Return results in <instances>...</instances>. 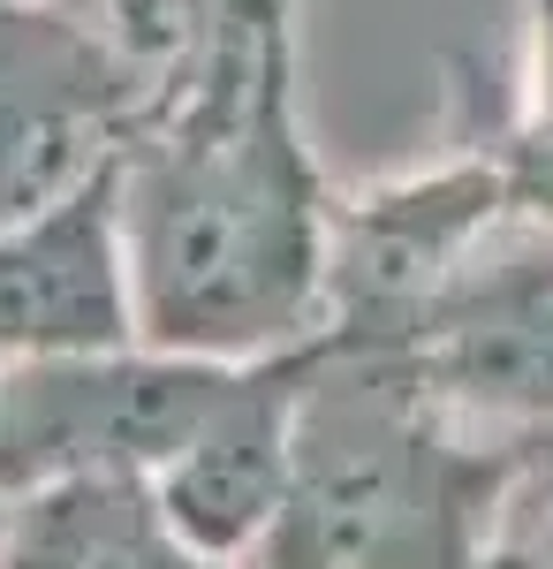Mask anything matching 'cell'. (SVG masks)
<instances>
[{"label": "cell", "mask_w": 553, "mask_h": 569, "mask_svg": "<svg viewBox=\"0 0 553 569\" xmlns=\"http://www.w3.org/2000/svg\"><path fill=\"white\" fill-rule=\"evenodd\" d=\"M228 357L129 342L0 372V493L61 479L152 486L228 388Z\"/></svg>", "instance_id": "obj_3"}, {"label": "cell", "mask_w": 553, "mask_h": 569, "mask_svg": "<svg viewBox=\"0 0 553 569\" xmlns=\"http://www.w3.org/2000/svg\"><path fill=\"white\" fill-rule=\"evenodd\" d=\"M0 509H8V501H0Z\"/></svg>", "instance_id": "obj_13"}, {"label": "cell", "mask_w": 553, "mask_h": 569, "mask_svg": "<svg viewBox=\"0 0 553 569\" xmlns=\"http://www.w3.org/2000/svg\"><path fill=\"white\" fill-rule=\"evenodd\" d=\"M0 569H220L129 479H61L8 493Z\"/></svg>", "instance_id": "obj_9"}, {"label": "cell", "mask_w": 553, "mask_h": 569, "mask_svg": "<svg viewBox=\"0 0 553 569\" xmlns=\"http://www.w3.org/2000/svg\"><path fill=\"white\" fill-rule=\"evenodd\" d=\"M144 342L122 176L0 228V372Z\"/></svg>", "instance_id": "obj_8"}, {"label": "cell", "mask_w": 553, "mask_h": 569, "mask_svg": "<svg viewBox=\"0 0 553 569\" xmlns=\"http://www.w3.org/2000/svg\"><path fill=\"white\" fill-rule=\"evenodd\" d=\"M0 501H8V493H0Z\"/></svg>", "instance_id": "obj_12"}, {"label": "cell", "mask_w": 553, "mask_h": 569, "mask_svg": "<svg viewBox=\"0 0 553 569\" xmlns=\"http://www.w3.org/2000/svg\"><path fill=\"white\" fill-rule=\"evenodd\" d=\"M523 479L531 440L463 426L402 350L319 335L273 539L303 569H523Z\"/></svg>", "instance_id": "obj_2"}, {"label": "cell", "mask_w": 553, "mask_h": 569, "mask_svg": "<svg viewBox=\"0 0 553 569\" xmlns=\"http://www.w3.org/2000/svg\"><path fill=\"white\" fill-rule=\"evenodd\" d=\"M303 380H311V342L289 357H251L228 372L205 426L182 440L160 479L144 486L205 562L251 569L273 531L289 525L296 501V433H303Z\"/></svg>", "instance_id": "obj_7"}, {"label": "cell", "mask_w": 553, "mask_h": 569, "mask_svg": "<svg viewBox=\"0 0 553 569\" xmlns=\"http://www.w3.org/2000/svg\"><path fill=\"white\" fill-rule=\"evenodd\" d=\"M160 91L69 0H0V228L114 182Z\"/></svg>", "instance_id": "obj_5"}, {"label": "cell", "mask_w": 553, "mask_h": 569, "mask_svg": "<svg viewBox=\"0 0 553 569\" xmlns=\"http://www.w3.org/2000/svg\"><path fill=\"white\" fill-rule=\"evenodd\" d=\"M251 569H303V562H296V555H289V547H281V539H273V547H265V555H258Z\"/></svg>", "instance_id": "obj_11"}, {"label": "cell", "mask_w": 553, "mask_h": 569, "mask_svg": "<svg viewBox=\"0 0 553 569\" xmlns=\"http://www.w3.org/2000/svg\"><path fill=\"white\" fill-rule=\"evenodd\" d=\"M515 206L501 160L470 130L425 168L380 176L364 190H334V251H326V342L410 350L440 289L470 266V251Z\"/></svg>", "instance_id": "obj_4"}, {"label": "cell", "mask_w": 553, "mask_h": 569, "mask_svg": "<svg viewBox=\"0 0 553 569\" xmlns=\"http://www.w3.org/2000/svg\"><path fill=\"white\" fill-rule=\"evenodd\" d=\"M410 365L463 426L501 440L553 433V228L509 213L440 289Z\"/></svg>", "instance_id": "obj_6"}, {"label": "cell", "mask_w": 553, "mask_h": 569, "mask_svg": "<svg viewBox=\"0 0 553 569\" xmlns=\"http://www.w3.org/2000/svg\"><path fill=\"white\" fill-rule=\"evenodd\" d=\"M122 228L144 342L289 357L326 335L334 182L303 122L296 0H228L205 61L122 160Z\"/></svg>", "instance_id": "obj_1"}, {"label": "cell", "mask_w": 553, "mask_h": 569, "mask_svg": "<svg viewBox=\"0 0 553 569\" xmlns=\"http://www.w3.org/2000/svg\"><path fill=\"white\" fill-rule=\"evenodd\" d=\"M455 130H470L509 176L515 206L553 228V0L523 8V61L501 91L470 69L455 84Z\"/></svg>", "instance_id": "obj_10"}]
</instances>
